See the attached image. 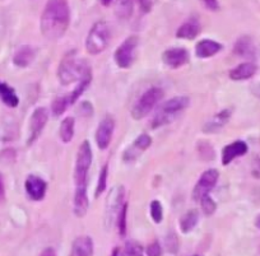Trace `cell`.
Returning <instances> with one entry per match:
<instances>
[{
  "instance_id": "cell-1",
  "label": "cell",
  "mask_w": 260,
  "mask_h": 256,
  "mask_svg": "<svg viewBox=\"0 0 260 256\" xmlns=\"http://www.w3.org/2000/svg\"><path fill=\"white\" fill-rule=\"evenodd\" d=\"M71 23L68 0H47L41 14L40 27L45 39L50 41L61 39Z\"/></svg>"
},
{
  "instance_id": "cell-2",
  "label": "cell",
  "mask_w": 260,
  "mask_h": 256,
  "mask_svg": "<svg viewBox=\"0 0 260 256\" xmlns=\"http://www.w3.org/2000/svg\"><path fill=\"white\" fill-rule=\"evenodd\" d=\"M88 75H91V67L84 60L78 59L74 52L65 55L57 68V78L62 85L79 82Z\"/></svg>"
},
{
  "instance_id": "cell-3",
  "label": "cell",
  "mask_w": 260,
  "mask_h": 256,
  "mask_svg": "<svg viewBox=\"0 0 260 256\" xmlns=\"http://www.w3.org/2000/svg\"><path fill=\"white\" fill-rule=\"evenodd\" d=\"M111 40V31L105 21H99L89 29L86 39V50L91 55H99L106 50Z\"/></svg>"
},
{
  "instance_id": "cell-4",
  "label": "cell",
  "mask_w": 260,
  "mask_h": 256,
  "mask_svg": "<svg viewBox=\"0 0 260 256\" xmlns=\"http://www.w3.org/2000/svg\"><path fill=\"white\" fill-rule=\"evenodd\" d=\"M189 99L185 96H177L166 101L156 112L151 126L153 129H157V127L169 124L170 121L174 120L175 116L179 115V112L184 111L189 106Z\"/></svg>"
},
{
  "instance_id": "cell-5",
  "label": "cell",
  "mask_w": 260,
  "mask_h": 256,
  "mask_svg": "<svg viewBox=\"0 0 260 256\" xmlns=\"http://www.w3.org/2000/svg\"><path fill=\"white\" fill-rule=\"evenodd\" d=\"M92 163V148L88 140H84L77 153L76 168H74V181L76 187H87L88 171Z\"/></svg>"
},
{
  "instance_id": "cell-6",
  "label": "cell",
  "mask_w": 260,
  "mask_h": 256,
  "mask_svg": "<svg viewBox=\"0 0 260 256\" xmlns=\"http://www.w3.org/2000/svg\"><path fill=\"white\" fill-rule=\"evenodd\" d=\"M162 96H164V91L158 87H152V88L147 89L132 110L133 119L141 120L146 117L154 109V106L161 101Z\"/></svg>"
},
{
  "instance_id": "cell-7",
  "label": "cell",
  "mask_w": 260,
  "mask_h": 256,
  "mask_svg": "<svg viewBox=\"0 0 260 256\" xmlns=\"http://www.w3.org/2000/svg\"><path fill=\"white\" fill-rule=\"evenodd\" d=\"M139 45L138 36H129L124 40L121 45L116 49L114 55L115 62L121 69H127L133 65L137 55V47Z\"/></svg>"
},
{
  "instance_id": "cell-8",
  "label": "cell",
  "mask_w": 260,
  "mask_h": 256,
  "mask_svg": "<svg viewBox=\"0 0 260 256\" xmlns=\"http://www.w3.org/2000/svg\"><path fill=\"white\" fill-rule=\"evenodd\" d=\"M122 199H124L122 186H116L110 191L106 199V207H105V223L107 227H111L112 223L116 220L117 214L122 207Z\"/></svg>"
},
{
  "instance_id": "cell-9",
  "label": "cell",
  "mask_w": 260,
  "mask_h": 256,
  "mask_svg": "<svg viewBox=\"0 0 260 256\" xmlns=\"http://www.w3.org/2000/svg\"><path fill=\"white\" fill-rule=\"evenodd\" d=\"M219 174L218 171L211 168V170L204 171L202 174L201 179L198 180L197 185H195V189L192 191V197L197 202H201L204 197H208L211 190H213V187L216 186L217 181H218Z\"/></svg>"
},
{
  "instance_id": "cell-10",
  "label": "cell",
  "mask_w": 260,
  "mask_h": 256,
  "mask_svg": "<svg viewBox=\"0 0 260 256\" xmlns=\"http://www.w3.org/2000/svg\"><path fill=\"white\" fill-rule=\"evenodd\" d=\"M115 129L114 117L107 115L101 120L96 130V143L100 149H106L111 142L112 133Z\"/></svg>"
},
{
  "instance_id": "cell-11",
  "label": "cell",
  "mask_w": 260,
  "mask_h": 256,
  "mask_svg": "<svg viewBox=\"0 0 260 256\" xmlns=\"http://www.w3.org/2000/svg\"><path fill=\"white\" fill-rule=\"evenodd\" d=\"M47 120H49V111L45 107H39L32 114L31 120H29V139L28 144L34 143L37 138L41 134L42 129L46 125Z\"/></svg>"
},
{
  "instance_id": "cell-12",
  "label": "cell",
  "mask_w": 260,
  "mask_h": 256,
  "mask_svg": "<svg viewBox=\"0 0 260 256\" xmlns=\"http://www.w3.org/2000/svg\"><path fill=\"white\" fill-rule=\"evenodd\" d=\"M162 60L169 68L177 69V68L184 67L189 61V52L184 47H172L164 52Z\"/></svg>"
},
{
  "instance_id": "cell-13",
  "label": "cell",
  "mask_w": 260,
  "mask_h": 256,
  "mask_svg": "<svg viewBox=\"0 0 260 256\" xmlns=\"http://www.w3.org/2000/svg\"><path fill=\"white\" fill-rule=\"evenodd\" d=\"M24 187H26V191L28 194V197L32 200L39 202V200H42L45 198L47 185L41 177L36 176V175H29L26 179V182H24Z\"/></svg>"
},
{
  "instance_id": "cell-14",
  "label": "cell",
  "mask_w": 260,
  "mask_h": 256,
  "mask_svg": "<svg viewBox=\"0 0 260 256\" xmlns=\"http://www.w3.org/2000/svg\"><path fill=\"white\" fill-rule=\"evenodd\" d=\"M152 144V138L148 134H141L134 143L132 144V147L127 148L124 153V159L125 161H134L138 155H141L144 150L148 149Z\"/></svg>"
},
{
  "instance_id": "cell-15",
  "label": "cell",
  "mask_w": 260,
  "mask_h": 256,
  "mask_svg": "<svg viewBox=\"0 0 260 256\" xmlns=\"http://www.w3.org/2000/svg\"><path fill=\"white\" fill-rule=\"evenodd\" d=\"M247 153V144L242 140H236V142L231 143V144L226 145L223 148V152H222V163L224 166L230 165L234 159H236L237 157H241V155L246 154Z\"/></svg>"
},
{
  "instance_id": "cell-16",
  "label": "cell",
  "mask_w": 260,
  "mask_h": 256,
  "mask_svg": "<svg viewBox=\"0 0 260 256\" xmlns=\"http://www.w3.org/2000/svg\"><path fill=\"white\" fill-rule=\"evenodd\" d=\"M222 47L223 46L214 40L204 39L199 41L195 46V55L201 59H207V57H212L218 54Z\"/></svg>"
},
{
  "instance_id": "cell-17",
  "label": "cell",
  "mask_w": 260,
  "mask_h": 256,
  "mask_svg": "<svg viewBox=\"0 0 260 256\" xmlns=\"http://www.w3.org/2000/svg\"><path fill=\"white\" fill-rule=\"evenodd\" d=\"M202 31V26L198 18H190L181 24L176 31L177 39L194 40Z\"/></svg>"
},
{
  "instance_id": "cell-18",
  "label": "cell",
  "mask_w": 260,
  "mask_h": 256,
  "mask_svg": "<svg viewBox=\"0 0 260 256\" xmlns=\"http://www.w3.org/2000/svg\"><path fill=\"white\" fill-rule=\"evenodd\" d=\"M69 256H93V241L89 236H79L72 245Z\"/></svg>"
},
{
  "instance_id": "cell-19",
  "label": "cell",
  "mask_w": 260,
  "mask_h": 256,
  "mask_svg": "<svg viewBox=\"0 0 260 256\" xmlns=\"http://www.w3.org/2000/svg\"><path fill=\"white\" fill-rule=\"evenodd\" d=\"M230 117H231V111L230 110H223V111L218 112V114L214 115L213 117L208 120V121L204 124L203 132L208 133V134H213V133L219 132L224 125L229 122Z\"/></svg>"
},
{
  "instance_id": "cell-20",
  "label": "cell",
  "mask_w": 260,
  "mask_h": 256,
  "mask_svg": "<svg viewBox=\"0 0 260 256\" xmlns=\"http://www.w3.org/2000/svg\"><path fill=\"white\" fill-rule=\"evenodd\" d=\"M256 65L255 62L252 61H246V62H242V64L237 65L236 68L230 72V79L232 80H246L250 79L251 77H254V74L256 73Z\"/></svg>"
},
{
  "instance_id": "cell-21",
  "label": "cell",
  "mask_w": 260,
  "mask_h": 256,
  "mask_svg": "<svg viewBox=\"0 0 260 256\" xmlns=\"http://www.w3.org/2000/svg\"><path fill=\"white\" fill-rule=\"evenodd\" d=\"M89 202L87 197V187H76L74 194V214L78 218L84 217L88 210Z\"/></svg>"
},
{
  "instance_id": "cell-22",
  "label": "cell",
  "mask_w": 260,
  "mask_h": 256,
  "mask_svg": "<svg viewBox=\"0 0 260 256\" xmlns=\"http://www.w3.org/2000/svg\"><path fill=\"white\" fill-rule=\"evenodd\" d=\"M35 59V51L31 46L28 45H23V46L19 47L16 51L13 56V62L14 65L19 68H26L34 61Z\"/></svg>"
},
{
  "instance_id": "cell-23",
  "label": "cell",
  "mask_w": 260,
  "mask_h": 256,
  "mask_svg": "<svg viewBox=\"0 0 260 256\" xmlns=\"http://www.w3.org/2000/svg\"><path fill=\"white\" fill-rule=\"evenodd\" d=\"M235 54L242 57H254L255 56V46L252 40L249 36H242L235 44L234 49Z\"/></svg>"
},
{
  "instance_id": "cell-24",
  "label": "cell",
  "mask_w": 260,
  "mask_h": 256,
  "mask_svg": "<svg viewBox=\"0 0 260 256\" xmlns=\"http://www.w3.org/2000/svg\"><path fill=\"white\" fill-rule=\"evenodd\" d=\"M134 9V0H116L114 12L115 16L120 21H127L132 17Z\"/></svg>"
},
{
  "instance_id": "cell-25",
  "label": "cell",
  "mask_w": 260,
  "mask_h": 256,
  "mask_svg": "<svg viewBox=\"0 0 260 256\" xmlns=\"http://www.w3.org/2000/svg\"><path fill=\"white\" fill-rule=\"evenodd\" d=\"M0 99L9 107H17L19 104V99L16 94V91L4 82H0Z\"/></svg>"
},
{
  "instance_id": "cell-26",
  "label": "cell",
  "mask_w": 260,
  "mask_h": 256,
  "mask_svg": "<svg viewBox=\"0 0 260 256\" xmlns=\"http://www.w3.org/2000/svg\"><path fill=\"white\" fill-rule=\"evenodd\" d=\"M199 220V213L198 210L191 209L189 212L185 213L181 218H180V230L184 233L191 232L195 228L197 223Z\"/></svg>"
},
{
  "instance_id": "cell-27",
  "label": "cell",
  "mask_w": 260,
  "mask_h": 256,
  "mask_svg": "<svg viewBox=\"0 0 260 256\" xmlns=\"http://www.w3.org/2000/svg\"><path fill=\"white\" fill-rule=\"evenodd\" d=\"M74 125H76V120H74V117H72V116L65 117V119L61 121V125H60V130H59V135L64 143H69V142H72V139H73Z\"/></svg>"
},
{
  "instance_id": "cell-28",
  "label": "cell",
  "mask_w": 260,
  "mask_h": 256,
  "mask_svg": "<svg viewBox=\"0 0 260 256\" xmlns=\"http://www.w3.org/2000/svg\"><path fill=\"white\" fill-rule=\"evenodd\" d=\"M91 79H92V74L88 75V77L83 78V79H82V80H79L78 85H77V87H76V89H74V91L72 92V93L68 96L69 104L74 105L77 101H78L79 97L82 96V93H83V92L86 91V88L89 85V83H91Z\"/></svg>"
},
{
  "instance_id": "cell-29",
  "label": "cell",
  "mask_w": 260,
  "mask_h": 256,
  "mask_svg": "<svg viewBox=\"0 0 260 256\" xmlns=\"http://www.w3.org/2000/svg\"><path fill=\"white\" fill-rule=\"evenodd\" d=\"M126 214H127V204L124 203L120 209L119 214L116 217V223H117V232L121 237H124L126 235Z\"/></svg>"
},
{
  "instance_id": "cell-30",
  "label": "cell",
  "mask_w": 260,
  "mask_h": 256,
  "mask_svg": "<svg viewBox=\"0 0 260 256\" xmlns=\"http://www.w3.org/2000/svg\"><path fill=\"white\" fill-rule=\"evenodd\" d=\"M69 105L71 104H69L68 96L57 97L56 100H54V102H52L51 105L52 114H54L55 116H60V115L64 114L65 110H67V107H68Z\"/></svg>"
},
{
  "instance_id": "cell-31",
  "label": "cell",
  "mask_w": 260,
  "mask_h": 256,
  "mask_svg": "<svg viewBox=\"0 0 260 256\" xmlns=\"http://www.w3.org/2000/svg\"><path fill=\"white\" fill-rule=\"evenodd\" d=\"M122 256H143V248L137 241H127Z\"/></svg>"
},
{
  "instance_id": "cell-32",
  "label": "cell",
  "mask_w": 260,
  "mask_h": 256,
  "mask_svg": "<svg viewBox=\"0 0 260 256\" xmlns=\"http://www.w3.org/2000/svg\"><path fill=\"white\" fill-rule=\"evenodd\" d=\"M107 175H109V166L105 165L102 167L101 172H100V177H99V182H97V187H96V193H94V197L99 198L102 193L106 190L107 186Z\"/></svg>"
},
{
  "instance_id": "cell-33",
  "label": "cell",
  "mask_w": 260,
  "mask_h": 256,
  "mask_svg": "<svg viewBox=\"0 0 260 256\" xmlns=\"http://www.w3.org/2000/svg\"><path fill=\"white\" fill-rule=\"evenodd\" d=\"M149 210H151L152 219L156 223H161L162 218H164V209H162V204L158 200H153L149 205Z\"/></svg>"
},
{
  "instance_id": "cell-34",
  "label": "cell",
  "mask_w": 260,
  "mask_h": 256,
  "mask_svg": "<svg viewBox=\"0 0 260 256\" xmlns=\"http://www.w3.org/2000/svg\"><path fill=\"white\" fill-rule=\"evenodd\" d=\"M199 203H201L202 210H203V213L206 215H212L214 212H216V208H217L216 202H214L209 195L208 197H204Z\"/></svg>"
},
{
  "instance_id": "cell-35",
  "label": "cell",
  "mask_w": 260,
  "mask_h": 256,
  "mask_svg": "<svg viewBox=\"0 0 260 256\" xmlns=\"http://www.w3.org/2000/svg\"><path fill=\"white\" fill-rule=\"evenodd\" d=\"M146 253H147V256H161L162 255L161 245H159L157 241H154V242H152L151 245L147 247Z\"/></svg>"
},
{
  "instance_id": "cell-36",
  "label": "cell",
  "mask_w": 260,
  "mask_h": 256,
  "mask_svg": "<svg viewBox=\"0 0 260 256\" xmlns=\"http://www.w3.org/2000/svg\"><path fill=\"white\" fill-rule=\"evenodd\" d=\"M157 0H138L139 8L143 13H149V12L153 9L154 4H156Z\"/></svg>"
},
{
  "instance_id": "cell-37",
  "label": "cell",
  "mask_w": 260,
  "mask_h": 256,
  "mask_svg": "<svg viewBox=\"0 0 260 256\" xmlns=\"http://www.w3.org/2000/svg\"><path fill=\"white\" fill-rule=\"evenodd\" d=\"M202 3L204 4L208 11L211 12H218L219 11V3L218 0H202Z\"/></svg>"
},
{
  "instance_id": "cell-38",
  "label": "cell",
  "mask_w": 260,
  "mask_h": 256,
  "mask_svg": "<svg viewBox=\"0 0 260 256\" xmlns=\"http://www.w3.org/2000/svg\"><path fill=\"white\" fill-rule=\"evenodd\" d=\"M166 245L171 252H176L177 251V238L175 235H170L166 240Z\"/></svg>"
},
{
  "instance_id": "cell-39",
  "label": "cell",
  "mask_w": 260,
  "mask_h": 256,
  "mask_svg": "<svg viewBox=\"0 0 260 256\" xmlns=\"http://www.w3.org/2000/svg\"><path fill=\"white\" fill-rule=\"evenodd\" d=\"M40 256H56V253H55L54 248L47 247V248H45L44 251H42L41 255H40Z\"/></svg>"
},
{
  "instance_id": "cell-40",
  "label": "cell",
  "mask_w": 260,
  "mask_h": 256,
  "mask_svg": "<svg viewBox=\"0 0 260 256\" xmlns=\"http://www.w3.org/2000/svg\"><path fill=\"white\" fill-rule=\"evenodd\" d=\"M4 195V182L2 176H0V197H3Z\"/></svg>"
},
{
  "instance_id": "cell-41",
  "label": "cell",
  "mask_w": 260,
  "mask_h": 256,
  "mask_svg": "<svg viewBox=\"0 0 260 256\" xmlns=\"http://www.w3.org/2000/svg\"><path fill=\"white\" fill-rule=\"evenodd\" d=\"M112 2H114V0H101V4L104 7H109Z\"/></svg>"
},
{
  "instance_id": "cell-42",
  "label": "cell",
  "mask_w": 260,
  "mask_h": 256,
  "mask_svg": "<svg viewBox=\"0 0 260 256\" xmlns=\"http://www.w3.org/2000/svg\"><path fill=\"white\" fill-rule=\"evenodd\" d=\"M255 226H256L257 228H259L260 230V214L257 215V218H256V220H255Z\"/></svg>"
},
{
  "instance_id": "cell-43",
  "label": "cell",
  "mask_w": 260,
  "mask_h": 256,
  "mask_svg": "<svg viewBox=\"0 0 260 256\" xmlns=\"http://www.w3.org/2000/svg\"><path fill=\"white\" fill-rule=\"evenodd\" d=\"M119 252H120L119 248H115L114 252H112V255H111V256H119Z\"/></svg>"
},
{
  "instance_id": "cell-44",
  "label": "cell",
  "mask_w": 260,
  "mask_h": 256,
  "mask_svg": "<svg viewBox=\"0 0 260 256\" xmlns=\"http://www.w3.org/2000/svg\"><path fill=\"white\" fill-rule=\"evenodd\" d=\"M195 256H198V255H195Z\"/></svg>"
}]
</instances>
